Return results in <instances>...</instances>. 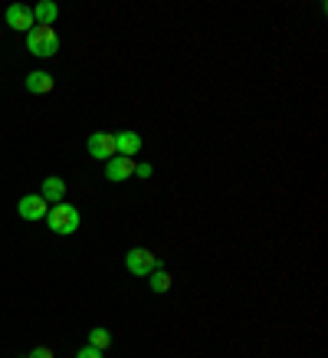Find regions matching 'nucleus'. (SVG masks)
<instances>
[{
  "instance_id": "1",
  "label": "nucleus",
  "mask_w": 328,
  "mask_h": 358,
  "mask_svg": "<svg viewBox=\"0 0 328 358\" xmlns=\"http://www.w3.org/2000/svg\"><path fill=\"white\" fill-rule=\"evenodd\" d=\"M46 227L53 230V234H59V237L76 234V230H79V210L73 204L59 201V204H53L50 210H46Z\"/></svg>"
},
{
  "instance_id": "2",
  "label": "nucleus",
  "mask_w": 328,
  "mask_h": 358,
  "mask_svg": "<svg viewBox=\"0 0 328 358\" xmlns=\"http://www.w3.org/2000/svg\"><path fill=\"white\" fill-rule=\"evenodd\" d=\"M27 50H30L33 56H56L59 53V36H56L53 27H33L30 33H27Z\"/></svg>"
},
{
  "instance_id": "3",
  "label": "nucleus",
  "mask_w": 328,
  "mask_h": 358,
  "mask_svg": "<svg viewBox=\"0 0 328 358\" xmlns=\"http://www.w3.org/2000/svg\"><path fill=\"white\" fill-rule=\"evenodd\" d=\"M158 266H161V260L154 257L151 250L135 247V250H128V253H125V270H128L131 276H151Z\"/></svg>"
},
{
  "instance_id": "4",
  "label": "nucleus",
  "mask_w": 328,
  "mask_h": 358,
  "mask_svg": "<svg viewBox=\"0 0 328 358\" xmlns=\"http://www.w3.org/2000/svg\"><path fill=\"white\" fill-rule=\"evenodd\" d=\"M86 152L92 155L96 162H109V158H115V131H96V135H89Z\"/></svg>"
},
{
  "instance_id": "5",
  "label": "nucleus",
  "mask_w": 328,
  "mask_h": 358,
  "mask_svg": "<svg viewBox=\"0 0 328 358\" xmlns=\"http://www.w3.org/2000/svg\"><path fill=\"white\" fill-rule=\"evenodd\" d=\"M7 27L17 33H30L33 27H36V20H33V7H27V3H10L7 7Z\"/></svg>"
},
{
  "instance_id": "6",
  "label": "nucleus",
  "mask_w": 328,
  "mask_h": 358,
  "mask_svg": "<svg viewBox=\"0 0 328 358\" xmlns=\"http://www.w3.org/2000/svg\"><path fill=\"white\" fill-rule=\"evenodd\" d=\"M46 210H50V204H46L40 194H27V197H20V204H17V214H20L23 220H30V224L46 220Z\"/></svg>"
},
{
  "instance_id": "7",
  "label": "nucleus",
  "mask_w": 328,
  "mask_h": 358,
  "mask_svg": "<svg viewBox=\"0 0 328 358\" xmlns=\"http://www.w3.org/2000/svg\"><path fill=\"white\" fill-rule=\"evenodd\" d=\"M142 152V135L138 131H115V155L121 158H135V155Z\"/></svg>"
},
{
  "instance_id": "8",
  "label": "nucleus",
  "mask_w": 328,
  "mask_h": 358,
  "mask_svg": "<svg viewBox=\"0 0 328 358\" xmlns=\"http://www.w3.org/2000/svg\"><path fill=\"white\" fill-rule=\"evenodd\" d=\"M135 174V158H121V155H115V158H109L105 162V178L109 181H125V178H131Z\"/></svg>"
},
{
  "instance_id": "9",
  "label": "nucleus",
  "mask_w": 328,
  "mask_h": 358,
  "mask_svg": "<svg viewBox=\"0 0 328 358\" xmlns=\"http://www.w3.org/2000/svg\"><path fill=\"white\" fill-rule=\"evenodd\" d=\"M40 197H43L50 207L59 204V201H66V181L59 178V174H50V178L43 181V191H40Z\"/></svg>"
},
{
  "instance_id": "10",
  "label": "nucleus",
  "mask_w": 328,
  "mask_h": 358,
  "mask_svg": "<svg viewBox=\"0 0 328 358\" xmlns=\"http://www.w3.org/2000/svg\"><path fill=\"white\" fill-rule=\"evenodd\" d=\"M56 79L46 73V69H33L30 76H27V92H33V96H46V92H53Z\"/></svg>"
},
{
  "instance_id": "11",
  "label": "nucleus",
  "mask_w": 328,
  "mask_h": 358,
  "mask_svg": "<svg viewBox=\"0 0 328 358\" xmlns=\"http://www.w3.org/2000/svg\"><path fill=\"white\" fill-rule=\"evenodd\" d=\"M56 17H59V7H56L53 0H40V3L33 7V20H36V27H53Z\"/></svg>"
},
{
  "instance_id": "12",
  "label": "nucleus",
  "mask_w": 328,
  "mask_h": 358,
  "mask_svg": "<svg viewBox=\"0 0 328 358\" xmlns=\"http://www.w3.org/2000/svg\"><path fill=\"white\" fill-rule=\"evenodd\" d=\"M148 286H151V293H167V289L174 286V280H171V273L164 270V266H158V270L148 276Z\"/></svg>"
},
{
  "instance_id": "13",
  "label": "nucleus",
  "mask_w": 328,
  "mask_h": 358,
  "mask_svg": "<svg viewBox=\"0 0 328 358\" xmlns=\"http://www.w3.org/2000/svg\"><path fill=\"white\" fill-rule=\"evenodd\" d=\"M89 345L98 348V352H102V348H109L112 345V332L105 326H96L92 332H89Z\"/></svg>"
},
{
  "instance_id": "14",
  "label": "nucleus",
  "mask_w": 328,
  "mask_h": 358,
  "mask_svg": "<svg viewBox=\"0 0 328 358\" xmlns=\"http://www.w3.org/2000/svg\"><path fill=\"white\" fill-rule=\"evenodd\" d=\"M76 358H102V352H98V348H92V345H86V348H79V352H76Z\"/></svg>"
},
{
  "instance_id": "15",
  "label": "nucleus",
  "mask_w": 328,
  "mask_h": 358,
  "mask_svg": "<svg viewBox=\"0 0 328 358\" xmlns=\"http://www.w3.org/2000/svg\"><path fill=\"white\" fill-rule=\"evenodd\" d=\"M30 358H53V348H46V345H36L30 352Z\"/></svg>"
},
{
  "instance_id": "16",
  "label": "nucleus",
  "mask_w": 328,
  "mask_h": 358,
  "mask_svg": "<svg viewBox=\"0 0 328 358\" xmlns=\"http://www.w3.org/2000/svg\"><path fill=\"white\" fill-rule=\"evenodd\" d=\"M135 174H138V178H151L154 168L151 164H135Z\"/></svg>"
}]
</instances>
